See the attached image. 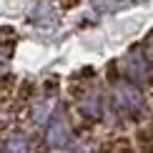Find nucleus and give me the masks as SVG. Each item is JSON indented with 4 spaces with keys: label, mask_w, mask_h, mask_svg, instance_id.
<instances>
[{
    "label": "nucleus",
    "mask_w": 153,
    "mask_h": 153,
    "mask_svg": "<svg viewBox=\"0 0 153 153\" xmlns=\"http://www.w3.org/2000/svg\"><path fill=\"white\" fill-rule=\"evenodd\" d=\"M48 146L53 151H65L73 146V128H71V120L63 113V108L53 111V116L48 120V131H45Z\"/></svg>",
    "instance_id": "f257e3e1"
},
{
    "label": "nucleus",
    "mask_w": 153,
    "mask_h": 153,
    "mask_svg": "<svg viewBox=\"0 0 153 153\" xmlns=\"http://www.w3.org/2000/svg\"><path fill=\"white\" fill-rule=\"evenodd\" d=\"M116 105H120L126 113H131L133 108H141L143 103V98H141V93H138V88H133L131 83H123V85H118L116 88Z\"/></svg>",
    "instance_id": "f03ea898"
},
{
    "label": "nucleus",
    "mask_w": 153,
    "mask_h": 153,
    "mask_svg": "<svg viewBox=\"0 0 153 153\" xmlns=\"http://www.w3.org/2000/svg\"><path fill=\"white\" fill-rule=\"evenodd\" d=\"M138 153H153V126H141L133 133Z\"/></svg>",
    "instance_id": "7ed1b4c3"
},
{
    "label": "nucleus",
    "mask_w": 153,
    "mask_h": 153,
    "mask_svg": "<svg viewBox=\"0 0 153 153\" xmlns=\"http://www.w3.org/2000/svg\"><path fill=\"white\" fill-rule=\"evenodd\" d=\"M3 153H33V148H30L28 138L23 133H10L5 146H3Z\"/></svg>",
    "instance_id": "20e7f679"
},
{
    "label": "nucleus",
    "mask_w": 153,
    "mask_h": 153,
    "mask_svg": "<svg viewBox=\"0 0 153 153\" xmlns=\"http://www.w3.org/2000/svg\"><path fill=\"white\" fill-rule=\"evenodd\" d=\"M105 151L108 153H138L136 141L128 138V136H120V138H116V141H111V143L105 146Z\"/></svg>",
    "instance_id": "39448f33"
},
{
    "label": "nucleus",
    "mask_w": 153,
    "mask_h": 153,
    "mask_svg": "<svg viewBox=\"0 0 153 153\" xmlns=\"http://www.w3.org/2000/svg\"><path fill=\"white\" fill-rule=\"evenodd\" d=\"M50 113H53V108H50V98L38 100V103L33 105V120H35L38 126H43L45 120H50Z\"/></svg>",
    "instance_id": "423d86ee"
},
{
    "label": "nucleus",
    "mask_w": 153,
    "mask_h": 153,
    "mask_svg": "<svg viewBox=\"0 0 153 153\" xmlns=\"http://www.w3.org/2000/svg\"><path fill=\"white\" fill-rule=\"evenodd\" d=\"M146 48H148V55H143V58L151 63V60H153V35L148 38V40H146Z\"/></svg>",
    "instance_id": "0eeeda50"
},
{
    "label": "nucleus",
    "mask_w": 153,
    "mask_h": 153,
    "mask_svg": "<svg viewBox=\"0 0 153 153\" xmlns=\"http://www.w3.org/2000/svg\"><path fill=\"white\" fill-rule=\"evenodd\" d=\"M98 153H108V151H105V148H103V151H98Z\"/></svg>",
    "instance_id": "6e6552de"
},
{
    "label": "nucleus",
    "mask_w": 153,
    "mask_h": 153,
    "mask_svg": "<svg viewBox=\"0 0 153 153\" xmlns=\"http://www.w3.org/2000/svg\"><path fill=\"white\" fill-rule=\"evenodd\" d=\"M0 153H3V146H0Z\"/></svg>",
    "instance_id": "1a4fd4ad"
}]
</instances>
